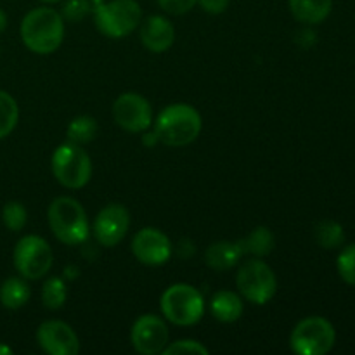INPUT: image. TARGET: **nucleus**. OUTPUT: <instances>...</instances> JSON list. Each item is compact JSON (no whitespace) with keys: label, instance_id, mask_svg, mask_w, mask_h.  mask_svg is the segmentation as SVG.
<instances>
[{"label":"nucleus","instance_id":"1","mask_svg":"<svg viewBox=\"0 0 355 355\" xmlns=\"http://www.w3.org/2000/svg\"><path fill=\"white\" fill-rule=\"evenodd\" d=\"M23 44L35 54H52L64 38V17L52 7L31 9L21 21Z\"/></svg>","mask_w":355,"mask_h":355},{"label":"nucleus","instance_id":"9","mask_svg":"<svg viewBox=\"0 0 355 355\" xmlns=\"http://www.w3.org/2000/svg\"><path fill=\"white\" fill-rule=\"evenodd\" d=\"M52 248L40 236H24L14 248V267L24 279H40L51 270Z\"/></svg>","mask_w":355,"mask_h":355},{"label":"nucleus","instance_id":"11","mask_svg":"<svg viewBox=\"0 0 355 355\" xmlns=\"http://www.w3.org/2000/svg\"><path fill=\"white\" fill-rule=\"evenodd\" d=\"M130 342L135 352L142 355L162 354L168 345V328L158 315H141L132 326Z\"/></svg>","mask_w":355,"mask_h":355},{"label":"nucleus","instance_id":"32","mask_svg":"<svg viewBox=\"0 0 355 355\" xmlns=\"http://www.w3.org/2000/svg\"><path fill=\"white\" fill-rule=\"evenodd\" d=\"M12 354V349L7 345H3V343H0V355H10Z\"/></svg>","mask_w":355,"mask_h":355},{"label":"nucleus","instance_id":"31","mask_svg":"<svg viewBox=\"0 0 355 355\" xmlns=\"http://www.w3.org/2000/svg\"><path fill=\"white\" fill-rule=\"evenodd\" d=\"M7 28V16L2 9H0V33Z\"/></svg>","mask_w":355,"mask_h":355},{"label":"nucleus","instance_id":"24","mask_svg":"<svg viewBox=\"0 0 355 355\" xmlns=\"http://www.w3.org/2000/svg\"><path fill=\"white\" fill-rule=\"evenodd\" d=\"M66 297H68V290H66L64 281L59 277H51L45 281L44 288H42V302L49 311H58L66 304Z\"/></svg>","mask_w":355,"mask_h":355},{"label":"nucleus","instance_id":"20","mask_svg":"<svg viewBox=\"0 0 355 355\" xmlns=\"http://www.w3.org/2000/svg\"><path fill=\"white\" fill-rule=\"evenodd\" d=\"M274 234L269 227H255L245 239L239 241L243 253H252L255 257H266L274 250Z\"/></svg>","mask_w":355,"mask_h":355},{"label":"nucleus","instance_id":"13","mask_svg":"<svg viewBox=\"0 0 355 355\" xmlns=\"http://www.w3.org/2000/svg\"><path fill=\"white\" fill-rule=\"evenodd\" d=\"M130 227V214L123 205H107L97 214L94 222V236L99 245L113 248L127 234Z\"/></svg>","mask_w":355,"mask_h":355},{"label":"nucleus","instance_id":"7","mask_svg":"<svg viewBox=\"0 0 355 355\" xmlns=\"http://www.w3.org/2000/svg\"><path fill=\"white\" fill-rule=\"evenodd\" d=\"M336 331L324 318L302 319L291 331V350L298 355H324L335 347Z\"/></svg>","mask_w":355,"mask_h":355},{"label":"nucleus","instance_id":"19","mask_svg":"<svg viewBox=\"0 0 355 355\" xmlns=\"http://www.w3.org/2000/svg\"><path fill=\"white\" fill-rule=\"evenodd\" d=\"M31 297L30 286L21 277H9L0 286V304L6 309L16 311L28 304Z\"/></svg>","mask_w":355,"mask_h":355},{"label":"nucleus","instance_id":"33","mask_svg":"<svg viewBox=\"0 0 355 355\" xmlns=\"http://www.w3.org/2000/svg\"><path fill=\"white\" fill-rule=\"evenodd\" d=\"M40 2H44V3H58V2H61V0H40Z\"/></svg>","mask_w":355,"mask_h":355},{"label":"nucleus","instance_id":"22","mask_svg":"<svg viewBox=\"0 0 355 355\" xmlns=\"http://www.w3.org/2000/svg\"><path fill=\"white\" fill-rule=\"evenodd\" d=\"M315 241L319 246L326 250H335L340 248L345 241V232L343 227L335 220H322L315 225Z\"/></svg>","mask_w":355,"mask_h":355},{"label":"nucleus","instance_id":"5","mask_svg":"<svg viewBox=\"0 0 355 355\" xmlns=\"http://www.w3.org/2000/svg\"><path fill=\"white\" fill-rule=\"evenodd\" d=\"M52 173L61 186L82 189L92 177V162L85 149L73 142H64L52 155Z\"/></svg>","mask_w":355,"mask_h":355},{"label":"nucleus","instance_id":"6","mask_svg":"<svg viewBox=\"0 0 355 355\" xmlns=\"http://www.w3.org/2000/svg\"><path fill=\"white\" fill-rule=\"evenodd\" d=\"M94 17L101 33L110 38H123L141 24L142 9L135 0H110L97 7Z\"/></svg>","mask_w":355,"mask_h":355},{"label":"nucleus","instance_id":"25","mask_svg":"<svg viewBox=\"0 0 355 355\" xmlns=\"http://www.w3.org/2000/svg\"><path fill=\"white\" fill-rule=\"evenodd\" d=\"M2 220L9 231H21V229L26 225L28 220L26 208H24L19 201H9V203H6V207H3L2 210Z\"/></svg>","mask_w":355,"mask_h":355},{"label":"nucleus","instance_id":"29","mask_svg":"<svg viewBox=\"0 0 355 355\" xmlns=\"http://www.w3.org/2000/svg\"><path fill=\"white\" fill-rule=\"evenodd\" d=\"M198 0H158V6L162 7L165 12L173 14V16H182V14L189 12Z\"/></svg>","mask_w":355,"mask_h":355},{"label":"nucleus","instance_id":"18","mask_svg":"<svg viewBox=\"0 0 355 355\" xmlns=\"http://www.w3.org/2000/svg\"><path fill=\"white\" fill-rule=\"evenodd\" d=\"M210 311L217 321L234 322L243 315L245 305H243V298L239 295L232 293V291H218L211 298Z\"/></svg>","mask_w":355,"mask_h":355},{"label":"nucleus","instance_id":"21","mask_svg":"<svg viewBox=\"0 0 355 355\" xmlns=\"http://www.w3.org/2000/svg\"><path fill=\"white\" fill-rule=\"evenodd\" d=\"M97 132H99V125L96 118L82 114V116L73 118L71 123L68 125V141L78 146L89 144L97 137Z\"/></svg>","mask_w":355,"mask_h":355},{"label":"nucleus","instance_id":"12","mask_svg":"<svg viewBox=\"0 0 355 355\" xmlns=\"http://www.w3.org/2000/svg\"><path fill=\"white\" fill-rule=\"evenodd\" d=\"M132 252L144 266H163L172 257V243L159 229L144 227L132 239Z\"/></svg>","mask_w":355,"mask_h":355},{"label":"nucleus","instance_id":"23","mask_svg":"<svg viewBox=\"0 0 355 355\" xmlns=\"http://www.w3.org/2000/svg\"><path fill=\"white\" fill-rule=\"evenodd\" d=\"M19 120V107L10 94L0 90V139L7 137L16 128Z\"/></svg>","mask_w":355,"mask_h":355},{"label":"nucleus","instance_id":"16","mask_svg":"<svg viewBox=\"0 0 355 355\" xmlns=\"http://www.w3.org/2000/svg\"><path fill=\"white\" fill-rule=\"evenodd\" d=\"M245 255L239 241H217L211 243L205 252V262L214 270H229Z\"/></svg>","mask_w":355,"mask_h":355},{"label":"nucleus","instance_id":"3","mask_svg":"<svg viewBox=\"0 0 355 355\" xmlns=\"http://www.w3.org/2000/svg\"><path fill=\"white\" fill-rule=\"evenodd\" d=\"M49 225L55 238L69 246L87 241L90 232L89 218L82 205L69 196H59L49 205Z\"/></svg>","mask_w":355,"mask_h":355},{"label":"nucleus","instance_id":"28","mask_svg":"<svg viewBox=\"0 0 355 355\" xmlns=\"http://www.w3.org/2000/svg\"><path fill=\"white\" fill-rule=\"evenodd\" d=\"M165 355H180V354H200L207 355L208 349L203 345V343L196 342V340H179V342H173L163 349Z\"/></svg>","mask_w":355,"mask_h":355},{"label":"nucleus","instance_id":"14","mask_svg":"<svg viewBox=\"0 0 355 355\" xmlns=\"http://www.w3.org/2000/svg\"><path fill=\"white\" fill-rule=\"evenodd\" d=\"M37 342L42 350L51 355H76L80 340L71 326L62 321L42 322L37 331Z\"/></svg>","mask_w":355,"mask_h":355},{"label":"nucleus","instance_id":"10","mask_svg":"<svg viewBox=\"0 0 355 355\" xmlns=\"http://www.w3.org/2000/svg\"><path fill=\"white\" fill-rule=\"evenodd\" d=\"M113 118L123 130L132 134L146 132L153 123L151 104L135 92L121 94L113 104Z\"/></svg>","mask_w":355,"mask_h":355},{"label":"nucleus","instance_id":"17","mask_svg":"<svg viewBox=\"0 0 355 355\" xmlns=\"http://www.w3.org/2000/svg\"><path fill=\"white\" fill-rule=\"evenodd\" d=\"M333 0H290V10L295 19L304 24H319L329 16Z\"/></svg>","mask_w":355,"mask_h":355},{"label":"nucleus","instance_id":"26","mask_svg":"<svg viewBox=\"0 0 355 355\" xmlns=\"http://www.w3.org/2000/svg\"><path fill=\"white\" fill-rule=\"evenodd\" d=\"M103 2L104 0H68L62 7V17L69 21L83 19L87 14L96 12V9Z\"/></svg>","mask_w":355,"mask_h":355},{"label":"nucleus","instance_id":"4","mask_svg":"<svg viewBox=\"0 0 355 355\" xmlns=\"http://www.w3.org/2000/svg\"><path fill=\"white\" fill-rule=\"evenodd\" d=\"M159 307L163 315L177 326L196 324L205 314L203 295L186 283H177L166 288L159 300Z\"/></svg>","mask_w":355,"mask_h":355},{"label":"nucleus","instance_id":"30","mask_svg":"<svg viewBox=\"0 0 355 355\" xmlns=\"http://www.w3.org/2000/svg\"><path fill=\"white\" fill-rule=\"evenodd\" d=\"M196 6H200L208 14H222L229 9L231 0H198Z\"/></svg>","mask_w":355,"mask_h":355},{"label":"nucleus","instance_id":"8","mask_svg":"<svg viewBox=\"0 0 355 355\" xmlns=\"http://www.w3.org/2000/svg\"><path fill=\"white\" fill-rule=\"evenodd\" d=\"M236 284L241 297L255 305H266L272 300L277 290L276 274L260 259L248 260L239 269Z\"/></svg>","mask_w":355,"mask_h":355},{"label":"nucleus","instance_id":"15","mask_svg":"<svg viewBox=\"0 0 355 355\" xmlns=\"http://www.w3.org/2000/svg\"><path fill=\"white\" fill-rule=\"evenodd\" d=\"M141 40L148 51L155 54L166 52L175 42V28L163 16H149L141 21Z\"/></svg>","mask_w":355,"mask_h":355},{"label":"nucleus","instance_id":"27","mask_svg":"<svg viewBox=\"0 0 355 355\" xmlns=\"http://www.w3.org/2000/svg\"><path fill=\"white\" fill-rule=\"evenodd\" d=\"M336 269L340 277L350 286H355V243L345 246L336 260Z\"/></svg>","mask_w":355,"mask_h":355},{"label":"nucleus","instance_id":"2","mask_svg":"<svg viewBox=\"0 0 355 355\" xmlns=\"http://www.w3.org/2000/svg\"><path fill=\"white\" fill-rule=\"evenodd\" d=\"M203 121L196 107L186 103H177L166 106L158 114L155 123V134L159 142L168 148H184L196 141Z\"/></svg>","mask_w":355,"mask_h":355}]
</instances>
